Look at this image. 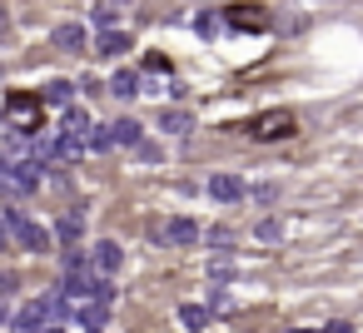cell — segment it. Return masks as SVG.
I'll use <instances>...</instances> for the list:
<instances>
[{
    "label": "cell",
    "instance_id": "6da1fadb",
    "mask_svg": "<svg viewBox=\"0 0 363 333\" xmlns=\"http://www.w3.org/2000/svg\"><path fill=\"white\" fill-rule=\"evenodd\" d=\"M75 154H80V145L65 130H55V135H35V154L30 159L45 169V164H60V159H75Z\"/></svg>",
    "mask_w": 363,
    "mask_h": 333
},
{
    "label": "cell",
    "instance_id": "7a4b0ae2",
    "mask_svg": "<svg viewBox=\"0 0 363 333\" xmlns=\"http://www.w3.org/2000/svg\"><path fill=\"white\" fill-rule=\"evenodd\" d=\"M0 174H6V194H30L40 184V164L35 159H6Z\"/></svg>",
    "mask_w": 363,
    "mask_h": 333
},
{
    "label": "cell",
    "instance_id": "3957f363",
    "mask_svg": "<svg viewBox=\"0 0 363 333\" xmlns=\"http://www.w3.org/2000/svg\"><path fill=\"white\" fill-rule=\"evenodd\" d=\"M298 125H294V115L289 110H269V115H259L254 125H249V140H289Z\"/></svg>",
    "mask_w": 363,
    "mask_h": 333
},
{
    "label": "cell",
    "instance_id": "277c9868",
    "mask_svg": "<svg viewBox=\"0 0 363 333\" xmlns=\"http://www.w3.org/2000/svg\"><path fill=\"white\" fill-rule=\"evenodd\" d=\"M11 239H16L21 249H30V254H45V249L55 244V234H50L45 224H35V219H26V214L16 219V229H11Z\"/></svg>",
    "mask_w": 363,
    "mask_h": 333
},
{
    "label": "cell",
    "instance_id": "5b68a950",
    "mask_svg": "<svg viewBox=\"0 0 363 333\" xmlns=\"http://www.w3.org/2000/svg\"><path fill=\"white\" fill-rule=\"evenodd\" d=\"M150 239L155 244H199V224L194 219H164L150 229Z\"/></svg>",
    "mask_w": 363,
    "mask_h": 333
},
{
    "label": "cell",
    "instance_id": "8992f818",
    "mask_svg": "<svg viewBox=\"0 0 363 333\" xmlns=\"http://www.w3.org/2000/svg\"><path fill=\"white\" fill-rule=\"evenodd\" d=\"M50 318H55V313H50V303H45V298H35V303H26V308L11 318V328H16V333H40Z\"/></svg>",
    "mask_w": 363,
    "mask_h": 333
},
{
    "label": "cell",
    "instance_id": "52a82bcc",
    "mask_svg": "<svg viewBox=\"0 0 363 333\" xmlns=\"http://www.w3.org/2000/svg\"><path fill=\"white\" fill-rule=\"evenodd\" d=\"M224 21H229L234 30H269V11H264V6H229Z\"/></svg>",
    "mask_w": 363,
    "mask_h": 333
},
{
    "label": "cell",
    "instance_id": "ba28073f",
    "mask_svg": "<svg viewBox=\"0 0 363 333\" xmlns=\"http://www.w3.org/2000/svg\"><path fill=\"white\" fill-rule=\"evenodd\" d=\"M11 125L40 130V95H11Z\"/></svg>",
    "mask_w": 363,
    "mask_h": 333
},
{
    "label": "cell",
    "instance_id": "9c48e42d",
    "mask_svg": "<svg viewBox=\"0 0 363 333\" xmlns=\"http://www.w3.org/2000/svg\"><path fill=\"white\" fill-rule=\"evenodd\" d=\"M90 264H95V273H120V264H125V249H120L115 239H100V244L90 249Z\"/></svg>",
    "mask_w": 363,
    "mask_h": 333
},
{
    "label": "cell",
    "instance_id": "30bf717a",
    "mask_svg": "<svg viewBox=\"0 0 363 333\" xmlns=\"http://www.w3.org/2000/svg\"><path fill=\"white\" fill-rule=\"evenodd\" d=\"M209 199H219V204L244 199V179H239V174H214V179H209Z\"/></svg>",
    "mask_w": 363,
    "mask_h": 333
},
{
    "label": "cell",
    "instance_id": "8fae6325",
    "mask_svg": "<svg viewBox=\"0 0 363 333\" xmlns=\"http://www.w3.org/2000/svg\"><path fill=\"white\" fill-rule=\"evenodd\" d=\"M50 45H60V50H80V45H85V26H80V21L55 26V30H50Z\"/></svg>",
    "mask_w": 363,
    "mask_h": 333
},
{
    "label": "cell",
    "instance_id": "7c38bea8",
    "mask_svg": "<svg viewBox=\"0 0 363 333\" xmlns=\"http://www.w3.org/2000/svg\"><path fill=\"white\" fill-rule=\"evenodd\" d=\"M130 45H135V40H130L125 30H115V26H110V30H105V35L95 40V55H105V60H115V55H125Z\"/></svg>",
    "mask_w": 363,
    "mask_h": 333
},
{
    "label": "cell",
    "instance_id": "4fadbf2b",
    "mask_svg": "<svg viewBox=\"0 0 363 333\" xmlns=\"http://www.w3.org/2000/svg\"><path fill=\"white\" fill-rule=\"evenodd\" d=\"M60 130H65V135H70L75 145H85V140H90V130H95V120H90L85 110H70V115L60 120Z\"/></svg>",
    "mask_w": 363,
    "mask_h": 333
},
{
    "label": "cell",
    "instance_id": "5bb4252c",
    "mask_svg": "<svg viewBox=\"0 0 363 333\" xmlns=\"http://www.w3.org/2000/svg\"><path fill=\"white\" fill-rule=\"evenodd\" d=\"M50 234H55V244L75 249V244H80V234H85V219H80V214H65V219H60V224H55Z\"/></svg>",
    "mask_w": 363,
    "mask_h": 333
},
{
    "label": "cell",
    "instance_id": "9a60e30c",
    "mask_svg": "<svg viewBox=\"0 0 363 333\" xmlns=\"http://www.w3.org/2000/svg\"><path fill=\"white\" fill-rule=\"evenodd\" d=\"M140 140H145L140 120H115L110 125V145H140Z\"/></svg>",
    "mask_w": 363,
    "mask_h": 333
},
{
    "label": "cell",
    "instance_id": "2e32d148",
    "mask_svg": "<svg viewBox=\"0 0 363 333\" xmlns=\"http://www.w3.org/2000/svg\"><path fill=\"white\" fill-rule=\"evenodd\" d=\"M110 95H115V100H135V95H140V75H135V70H120V75L110 80Z\"/></svg>",
    "mask_w": 363,
    "mask_h": 333
},
{
    "label": "cell",
    "instance_id": "e0dca14e",
    "mask_svg": "<svg viewBox=\"0 0 363 333\" xmlns=\"http://www.w3.org/2000/svg\"><path fill=\"white\" fill-rule=\"evenodd\" d=\"M179 323L189 333H199V328H209V308L204 303H179Z\"/></svg>",
    "mask_w": 363,
    "mask_h": 333
},
{
    "label": "cell",
    "instance_id": "ac0fdd59",
    "mask_svg": "<svg viewBox=\"0 0 363 333\" xmlns=\"http://www.w3.org/2000/svg\"><path fill=\"white\" fill-rule=\"evenodd\" d=\"M160 130H164V135H184V130H189V115H184V110H169V115H160Z\"/></svg>",
    "mask_w": 363,
    "mask_h": 333
},
{
    "label": "cell",
    "instance_id": "d6986e66",
    "mask_svg": "<svg viewBox=\"0 0 363 333\" xmlns=\"http://www.w3.org/2000/svg\"><path fill=\"white\" fill-rule=\"evenodd\" d=\"M70 95H75V90H70V80H55V85L45 90V100H50V105H70Z\"/></svg>",
    "mask_w": 363,
    "mask_h": 333
},
{
    "label": "cell",
    "instance_id": "ffe728a7",
    "mask_svg": "<svg viewBox=\"0 0 363 333\" xmlns=\"http://www.w3.org/2000/svg\"><path fill=\"white\" fill-rule=\"evenodd\" d=\"M254 234H259L264 244H274V239H284V224H279V219H259V229H254Z\"/></svg>",
    "mask_w": 363,
    "mask_h": 333
},
{
    "label": "cell",
    "instance_id": "44dd1931",
    "mask_svg": "<svg viewBox=\"0 0 363 333\" xmlns=\"http://www.w3.org/2000/svg\"><path fill=\"white\" fill-rule=\"evenodd\" d=\"M90 21H95V26H105V30H110V26H115V6H110V0H100V6H95V11H90Z\"/></svg>",
    "mask_w": 363,
    "mask_h": 333
},
{
    "label": "cell",
    "instance_id": "7402d4cb",
    "mask_svg": "<svg viewBox=\"0 0 363 333\" xmlns=\"http://www.w3.org/2000/svg\"><path fill=\"white\" fill-rule=\"evenodd\" d=\"M16 288H21V278H16V273H11V269H0V298H11V293H16Z\"/></svg>",
    "mask_w": 363,
    "mask_h": 333
},
{
    "label": "cell",
    "instance_id": "603a6c76",
    "mask_svg": "<svg viewBox=\"0 0 363 333\" xmlns=\"http://www.w3.org/2000/svg\"><path fill=\"white\" fill-rule=\"evenodd\" d=\"M209 273H214V278H229L234 269H229V259H214V264H209Z\"/></svg>",
    "mask_w": 363,
    "mask_h": 333
},
{
    "label": "cell",
    "instance_id": "cb8c5ba5",
    "mask_svg": "<svg viewBox=\"0 0 363 333\" xmlns=\"http://www.w3.org/2000/svg\"><path fill=\"white\" fill-rule=\"evenodd\" d=\"M0 323H11V308H6V298H0Z\"/></svg>",
    "mask_w": 363,
    "mask_h": 333
},
{
    "label": "cell",
    "instance_id": "d4e9b609",
    "mask_svg": "<svg viewBox=\"0 0 363 333\" xmlns=\"http://www.w3.org/2000/svg\"><path fill=\"white\" fill-rule=\"evenodd\" d=\"M6 244H11V229H6V224H0V249H6Z\"/></svg>",
    "mask_w": 363,
    "mask_h": 333
},
{
    "label": "cell",
    "instance_id": "484cf974",
    "mask_svg": "<svg viewBox=\"0 0 363 333\" xmlns=\"http://www.w3.org/2000/svg\"><path fill=\"white\" fill-rule=\"evenodd\" d=\"M328 333H353V328H348V323H333V328H328Z\"/></svg>",
    "mask_w": 363,
    "mask_h": 333
},
{
    "label": "cell",
    "instance_id": "4316f807",
    "mask_svg": "<svg viewBox=\"0 0 363 333\" xmlns=\"http://www.w3.org/2000/svg\"><path fill=\"white\" fill-rule=\"evenodd\" d=\"M0 194H6V174H0Z\"/></svg>",
    "mask_w": 363,
    "mask_h": 333
},
{
    "label": "cell",
    "instance_id": "83f0119b",
    "mask_svg": "<svg viewBox=\"0 0 363 333\" xmlns=\"http://www.w3.org/2000/svg\"><path fill=\"white\" fill-rule=\"evenodd\" d=\"M45 333H65V328H45Z\"/></svg>",
    "mask_w": 363,
    "mask_h": 333
},
{
    "label": "cell",
    "instance_id": "f1b7e54d",
    "mask_svg": "<svg viewBox=\"0 0 363 333\" xmlns=\"http://www.w3.org/2000/svg\"><path fill=\"white\" fill-rule=\"evenodd\" d=\"M294 333H313V328H294Z\"/></svg>",
    "mask_w": 363,
    "mask_h": 333
}]
</instances>
